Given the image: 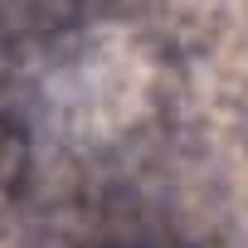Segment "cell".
<instances>
[{
    "mask_svg": "<svg viewBox=\"0 0 248 248\" xmlns=\"http://www.w3.org/2000/svg\"><path fill=\"white\" fill-rule=\"evenodd\" d=\"M151 68L137 44L102 39V30L83 34L73 49H63L44 83H39V122L49 132V146L59 151H93L132 132L146 112Z\"/></svg>",
    "mask_w": 248,
    "mask_h": 248,
    "instance_id": "1",
    "label": "cell"
}]
</instances>
